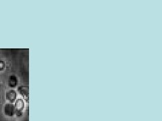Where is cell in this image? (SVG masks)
<instances>
[{"mask_svg": "<svg viewBox=\"0 0 162 121\" xmlns=\"http://www.w3.org/2000/svg\"><path fill=\"white\" fill-rule=\"evenodd\" d=\"M15 106L12 103H8L4 106V114L8 116L12 117L14 116Z\"/></svg>", "mask_w": 162, "mask_h": 121, "instance_id": "cell-1", "label": "cell"}, {"mask_svg": "<svg viewBox=\"0 0 162 121\" xmlns=\"http://www.w3.org/2000/svg\"><path fill=\"white\" fill-rule=\"evenodd\" d=\"M16 98L17 93L14 90H10L8 92H7L6 94H5V98H6L8 101L11 102L12 104L16 100Z\"/></svg>", "mask_w": 162, "mask_h": 121, "instance_id": "cell-2", "label": "cell"}, {"mask_svg": "<svg viewBox=\"0 0 162 121\" xmlns=\"http://www.w3.org/2000/svg\"><path fill=\"white\" fill-rule=\"evenodd\" d=\"M18 77L16 76V75H12L9 77L8 86L10 88H16L18 85Z\"/></svg>", "mask_w": 162, "mask_h": 121, "instance_id": "cell-3", "label": "cell"}, {"mask_svg": "<svg viewBox=\"0 0 162 121\" xmlns=\"http://www.w3.org/2000/svg\"><path fill=\"white\" fill-rule=\"evenodd\" d=\"M18 92L22 95L24 98H28L29 97V88L26 86H19L18 88Z\"/></svg>", "mask_w": 162, "mask_h": 121, "instance_id": "cell-4", "label": "cell"}, {"mask_svg": "<svg viewBox=\"0 0 162 121\" xmlns=\"http://www.w3.org/2000/svg\"><path fill=\"white\" fill-rule=\"evenodd\" d=\"M14 106H15V108L16 109V110L23 111L24 108H25V102H24V101L23 100L19 99V100H16V103H15Z\"/></svg>", "mask_w": 162, "mask_h": 121, "instance_id": "cell-5", "label": "cell"}, {"mask_svg": "<svg viewBox=\"0 0 162 121\" xmlns=\"http://www.w3.org/2000/svg\"><path fill=\"white\" fill-rule=\"evenodd\" d=\"M5 65L4 61H0V71L3 70L5 68Z\"/></svg>", "mask_w": 162, "mask_h": 121, "instance_id": "cell-6", "label": "cell"}]
</instances>
